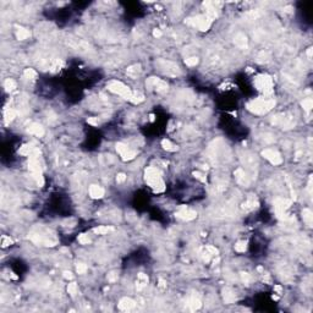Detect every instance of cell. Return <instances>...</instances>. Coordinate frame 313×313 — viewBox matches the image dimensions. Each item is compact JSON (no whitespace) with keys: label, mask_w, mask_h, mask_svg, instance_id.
<instances>
[{"label":"cell","mask_w":313,"mask_h":313,"mask_svg":"<svg viewBox=\"0 0 313 313\" xmlns=\"http://www.w3.org/2000/svg\"><path fill=\"white\" fill-rule=\"evenodd\" d=\"M275 105V102L273 99H256L247 104V109L254 114H264Z\"/></svg>","instance_id":"2"},{"label":"cell","mask_w":313,"mask_h":313,"mask_svg":"<svg viewBox=\"0 0 313 313\" xmlns=\"http://www.w3.org/2000/svg\"><path fill=\"white\" fill-rule=\"evenodd\" d=\"M25 77L26 78H29V80H33L37 77V72L33 70V69H27L25 71Z\"/></svg>","instance_id":"28"},{"label":"cell","mask_w":313,"mask_h":313,"mask_svg":"<svg viewBox=\"0 0 313 313\" xmlns=\"http://www.w3.org/2000/svg\"><path fill=\"white\" fill-rule=\"evenodd\" d=\"M76 270H77L78 274H83V273L87 270V265L83 264V263H78L77 267H76Z\"/></svg>","instance_id":"35"},{"label":"cell","mask_w":313,"mask_h":313,"mask_svg":"<svg viewBox=\"0 0 313 313\" xmlns=\"http://www.w3.org/2000/svg\"><path fill=\"white\" fill-rule=\"evenodd\" d=\"M235 176H236V180H237L238 183H241V185H244V186L248 185V182H250L248 177H247V175L245 174V171L242 169H237L235 171Z\"/></svg>","instance_id":"11"},{"label":"cell","mask_w":313,"mask_h":313,"mask_svg":"<svg viewBox=\"0 0 313 313\" xmlns=\"http://www.w3.org/2000/svg\"><path fill=\"white\" fill-rule=\"evenodd\" d=\"M108 89L110 92H113V93H115V94H119V96L124 97L125 99H128V100H130L131 97H132V92L130 91V88H128L127 86H125L124 83H121V82H118V81L110 82L108 84Z\"/></svg>","instance_id":"3"},{"label":"cell","mask_w":313,"mask_h":313,"mask_svg":"<svg viewBox=\"0 0 313 313\" xmlns=\"http://www.w3.org/2000/svg\"><path fill=\"white\" fill-rule=\"evenodd\" d=\"M254 84L256 87L258 88L259 91L264 92L265 94H269L272 93V88H273V80L269 77V76H265V75H262V76H258L256 80H254Z\"/></svg>","instance_id":"4"},{"label":"cell","mask_w":313,"mask_h":313,"mask_svg":"<svg viewBox=\"0 0 313 313\" xmlns=\"http://www.w3.org/2000/svg\"><path fill=\"white\" fill-rule=\"evenodd\" d=\"M153 35H154V37H157V38H159V37L161 35V31H160V29H154V32H153Z\"/></svg>","instance_id":"43"},{"label":"cell","mask_w":313,"mask_h":313,"mask_svg":"<svg viewBox=\"0 0 313 313\" xmlns=\"http://www.w3.org/2000/svg\"><path fill=\"white\" fill-rule=\"evenodd\" d=\"M307 55H308V58H311V57H312V49H311V48L308 49V51H307Z\"/></svg>","instance_id":"46"},{"label":"cell","mask_w":313,"mask_h":313,"mask_svg":"<svg viewBox=\"0 0 313 313\" xmlns=\"http://www.w3.org/2000/svg\"><path fill=\"white\" fill-rule=\"evenodd\" d=\"M176 216L180 219H183V220H192L196 218V212L187 209V208H182L180 212L176 213Z\"/></svg>","instance_id":"8"},{"label":"cell","mask_w":313,"mask_h":313,"mask_svg":"<svg viewBox=\"0 0 313 313\" xmlns=\"http://www.w3.org/2000/svg\"><path fill=\"white\" fill-rule=\"evenodd\" d=\"M197 63H198V59H197L196 57H192V58H189V59L185 60V64H186L187 66H195Z\"/></svg>","instance_id":"34"},{"label":"cell","mask_w":313,"mask_h":313,"mask_svg":"<svg viewBox=\"0 0 313 313\" xmlns=\"http://www.w3.org/2000/svg\"><path fill=\"white\" fill-rule=\"evenodd\" d=\"M246 248H247V245L245 241H240L235 245V251H237V252H245Z\"/></svg>","instance_id":"26"},{"label":"cell","mask_w":313,"mask_h":313,"mask_svg":"<svg viewBox=\"0 0 313 313\" xmlns=\"http://www.w3.org/2000/svg\"><path fill=\"white\" fill-rule=\"evenodd\" d=\"M28 132L31 135H34L37 137H42L44 135V130L43 127L39 125V124H32L29 127H28Z\"/></svg>","instance_id":"12"},{"label":"cell","mask_w":313,"mask_h":313,"mask_svg":"<svg viewBox=\"0 0 313 313\" xmlns=\"http://www.w3.org/2000/svg\"><path fill=\"white\" fill-rule=\"evenodd\" d=\"M135 306H136V302H135L133 300H131V299H127V297L122 299V300L119 302V308L122 309V311H130V309H132Z\"/></svg>","instance_id":"10"},{"label":"cell","mask_w":313,"mask_h":313,"mask_svg":"<svg viewBox=\"0 0 313 313\" xmlns=\"http://www.w3.org/2000/svg\"><path fill=\"white\" fill-rule=\"evenodd\" d=\"M114 231V228L112 226H98L96 229H93V232L96 234H100V235H104V234H108V232H112Z\"/></svg>","instance_id":"18"},{"label":"cell","mask_w":313,"mask_h":313,"mask_svg":"<svg viewBox=\"0 0 313 313\" xmlns=\"http://www.w3.org/2000/svg\"><path fill=\"white\" fill-rule=\"evenodd\" d=\"M108 280H109V281H115V280H116V275H115L114 273H110V274L108 275Z\"/></svg>","instance_id":"40"},{"label":"cell","mask_w":313,"mask_h":313,"mask_svg":"<svg viewBox=\"0 0 313 313\" xmlns=\"http://www.w3.org/2000/svg\"><path fill=\"white\" fill-rule=\"evenodd\" d=\"M16 116V112L14 109H8L5 113V124H9L10 121L14 120V118Z\"/></svg>","instance_id":"21"},{"label":"cell","mask_w":313,"mask_h":313,"mask_svg":"<svg viewBox=\"0 0 313 313\" xmlns=\"http://www.w3.org/2000/svg\"><path fill=\"white\" fill-rule=\"evenodd\" d=\"M138 72H140V66H138V65H133V66H131V67L127 69V75L131 76V77H133V78L137 77Z\"/></svg>","instance_id":"20"},{"label":"cell","mask_w":313,"mask_h":313,"mask_svg":"<svg viewBox=\"0 0 313 313\" xmlns=\"http://www.w3.org/2000/svg\"><path fill=\"white\" fill-rule=\"evenodd\" d=\"M159 287H165V281L164 280H159Z\"/></svg>","instance_id":"45"},{"label":"cell","mask_w":313,"mask_h":313,"mask_svg":"<svg viewBox=\"0 0 313 313\" xmlns=\"http://www.w3.org/2000/svg\"><path fill=\"white\" fill-rule=\"evenodd\" d=\"M146 181L155 192H163L165 190V185H164V181L160 177L159 170L153 168V167L147 168V170H146Z\"/></svg>","instance_id":"1"},{"label":"cell","mask_w":313,"mask_h":313,"mask_svg":"<svg viewBox=\"0 0 313 313\" xmlns=\"http://www.w3.org/2000/svg\"><path fill=\"white\" fill-rule=\"evenodd\" d=\"M116 151L120 153V155H122L124 153H126L128 151V147L126 144H124V143H118L116 144Z\"/></svg>","instance_id":"30"},{"label":"cell","mask_w":313,"mask_h":313,"mask_svg":"<svg viewBox=\"0 0 313 313\" xmlns=\"http://www.w3.org/2000/svg\"><path fill=\"white\" fill-rule=\"evenodd\" d=\"M151 82H152L153 87L157 89V92H159V93H165V92L168 91V84L165 83L164 81H161V80H158V78H152V80H151Z\"/></svg>","instance_id":"9"},{"label":"cell","mask_w":313,"mask_h":313,"mask_svg":"<svg viewBox=\"0 0 313 313\" xmlns=\"http://www.w3.org/2000/svg\"><path fill=\"white\" fill-rule=\"evenodd\" d=\"M2 241H3V246H4V247H5V246H9V245L12 244V240H11V238H10L9 236H3Z\"/></svg>","instance_id":"36"},{"label":"cell","mask_w":313,"mask_h":313,"mask_svg":"<svg viewBox=\"0 0 313 313\" xmlns=\"http://www.w3.org/2000/svg\"><path fill=\"white\" fill-rule=\"evenodd\" d=\"M262 154H263L264 158H267V159H268L272 164H274V165H279V164H281V161H283L280 154H279L277 151H274V149H264V151L262 152Z\"/></svg>","instance_id":"6"},{"label":"cell","mask_w":313,"mask_h":313,"mask_svg":"<svg viewBox=\"0 0 313 313\" xmlns=\"http://www.w3.org/2000/svg\"><path fill=\"white\" fill-rule=\"evenodd\" d=\"M77 284L76 283H71V284H69V286H67V292L70 293V295H76V292H77Z\"/></svg>","instance_id":"27"},{"label":"cell","mask_w":313,"mask_h":313,"mask_svg":"<svg viewBox=\"0 0 313 313\" xmlns=\"http://www.w3.org/2000/svg\"><path fill=\"white\" fill-rule=\"evenodd\" d=\"M78 242H80V244H82V245H87V244H89V242H91V240H89L88 235H84V234H82V235H80V236H78Z\"/></svg>","instance_id":"33"},{"label":"cell","mask_w":313,"mask_h":313,"mask_svg":"<svg viewBox=\"0 0 313 313\" xmlns=\"http://www.w3.org/2000/svg\"><path fill=\"white\" fill-rule=\"evenodd\" d=\"M147 283H148V277H147L146 274L143 273H140L138 274V279H137V283H136V286H137V290H142Z\"/></svg>","instance_id":"14"},{"label":"cell","mask_w":313,"mask_h":313,"mask_svg":"<svg viewBox=\"0 0 313 313\" xmlns=\"http://www.w3.org/2000/svg\"><path fill=\"white\" fill-rule=\"evenodd\" d=\"M241 278H242V280L245 281V284H247V283L250 281V275H248L247 273H241Z\"/></svg>","instance_id":"39"},{"label":"cell","mask_w":313,"mask_h":313,"mask_svg":"<svg viewBox=\"0 0 313 313\" xmlns=\"http://www.w3.org/2000/svg\"><path fill=\"white\" fill-rule=\"evenodd\" d=\"M4 87H5V89H6L8 92H11V91H14V89L16 88V82H15L14 80L9 78V80H6V81H5V83H4Z\"/></svg>","instance_id":"22"},{"label":"cell","mask_w":313,"mask_h":313,"mask_svg":"<svg viewBox=\"0 0 313 313\" xmlns=\"http://www.w3.org/2000/svg\"><path fill=\"white\" fill-rule=\"evenodd\" d=\"M189 306H190L191 311H196V309H198L201 307V301L198 299H196V297H192L189 301Z\"/></svg>","instance_id":"19"},{"label":"cell","mask_w":313,"mask_h":313,"mask_svg":"<svg viewBox=\"0 0 313 313\" xmlns=\"http://www.w3.org/2000/svg\"><path fill=\"white\" fill-rule=\"evenodd\" d=\"M206 250H207V252H208L209 254L218 256V250H216L215 247H213V246H207V247H206Z\"/></svg>","instance_id":"37"},{"label":"cell","mask_w":313,"mask_h":313,"mask_svg":"<svg viewBox=\"0 0 313 313\" xmlns=\"http://www.w3.org/2000/svg\"><path fill=\"white\" fill-rule=\"evenodd\" d=\"M302 105H303V108L307 110V112H309V110L312 109V106H313V102H312V99H311V98L303 99V102H302Z\"/></svg>","instance_id":"31"},{"label":"cell","mask_w":313,"mask_h":313,"mask_svg":"<svg viewBox=\"0 0 313 313\" xmlns=\"http://www.w3.org/2000/svg\"><path fill=\"white\" fill-rule=\"evenodd\" d=\"M303 219L306 220L308 224H311V222H312V212L309 209H303Z\"/></svg>","instance_id":"32"},{"label":"cell","mask_w":313,"mask_h":313,"mask_svg":"<svg viewBox=\"0 0 313 313\" xmlns=\"http://www.w3.org/2000/svg\"><path fill=\"white\" fill-rule=\"evenodd\" d=\"M34 151H35V147H33V144H25L23 147H21V148H20V154L29 157Z\"/></svg>","instance_id":"15"},{"label":"cell","mask_w":313,"mask_h":313,"mask_svg":"<svg viewBox=\"0 0 313 313\" xmlns=\"http://www.w3.org/2000/svg\"><path fill=\"white\" fill-rule=\"evenodd\" d=\"M224 300H225L226 303H231V302L235 301V295H234L232 292H230V291H226V292L224 293Z\"/></svg>","instance_id":"29"},{"label":"cell","mask_w":313,"mask_h":313,"mask_svg":"<svg viewBox=\"0 0 313 313\" xmlns=\"http://www.w3.org/2000/svg\"><path fill=\"white\" fill-rule=\"evenodd\" d=\"M193 175H195V176H196V177H197V179H199V180H201V181H204V180H206V179H204V177H203V175H202V174H201V173H198V171H196V173H193Z\"/></svg>","instance_id":"41"},{"label":"cell","mask_w":313,"mask_h":313,"mask_svg":"<svg viewBox=\"0 0 313 313\" xmlns=\"http://www.w3.org/2000/svg\"><path fill=\"white\" fill-rule=\"evenodd\" d=\"M88 124H91V125H98V121L96 120V119H88Z\"/></svg>","instance_id":"44"},{"label":"cell","mask_w":313,"mask_h":313,"mask_svg":"<svg viewBox=\"0 0 313 313\" xmlns=\"http://www.w3.org/2000/svg\"><path fill=\"white\" fill-rule=\"evenodd\" d=\"M89 196L92 198H102L104 196V190L100 186L97 185H92L89 187Z\"/></svg>","instance_id":"13"},{"label":"cell","mask_w":313,"mask_h":313,"mask_svg":"<svg viewBox=\"0 0 313 313\" xmlns=\"http://www.w3.org/2000/svg\"><path fill=\"white\" fill-rule=\"evenodd\" d=\"M16 35H17V39L23 41V39H26V38H28V37H29V31H27L26 28H18Z\"/></svg>","instance_id":"17"},{"label":"cell","mask_w":313,"mask_h":313,"mask_svg":"<svg viewBox=\"0 0 313 313\" xmlns=\"http://www.w3.org/2000/svg\"><path fill=\"white\" fill-rule=\"evenodd\" d=\"M290 206V201L287 199H284V198H278L275 199L274 202V207H275V210H277V214L280 215L284 213V210Z\"/></svg>","instance_id":"7"},{"label":"cell","mask_w":313,"mask_h":313,"mask_svg":"<svg viewBox=\"0 0 313 313\" xmlns=\"http://www.w3.org/2000/svg\"><path fill=\"white\" fill-rule=\"evenodd\" d=\"M161 146H163V148L167 149V151H175L173 143L170 141H168V140H163L161 141Z\"/></svg>","instance_id":"25"},{"label":"cell","mask_w":313,"mask_h":313,"mask_svg":"<svg viewBox=\"0 0 313 313\" xmlns=\"http://www.w3.org/2000/svg\"><path fill=\"white\" fill-rule=\"evenodd\" d=\"M235 43L238 45V47H241V48H245L246 45H247V41H246V37L244 35V34H241V33H238L236 37H235Z\"/></svg>","instance_id":"16"},{"label":"cell","mask_w":313,"mask_h":313,"mask_svg":"<svg viewBox=\"0 0 313 313\" xmlns=\"http://www.w3.org/2000/svg\"><path fill=\"white\" fill-rule=\"evenodd\" d=\"M125 180H126V175H125V174H119V175L116 176V181H118L119 183L124 182Z\"/></svg>","instance_id":"38"},{"label":"cell","mask_w":313,"mask_h":313,"mask_svg":"<svg viewBox=\"0 0 313 313\" xmlns=\"http://www.w3.org/2000/svg\"><path fill=\"white\" fill-rule=\"evenodd\" d=\"M130 100H131L132 103L137 104V103L143 102V100H144V97H143V94H141V93H132V97H131Z\"/></svg>","instance_id":"23"},{"label":"cell","mask_w":313,"mask_h":313,"mask_svg":"<svg viewBox=\"0 0 313 313\" xmlns=\"http://www.w3.org/2000/svg\"><path fill=\"white\" fill-rule=\"evenodd\" d=\"M210 22H212V20L207 15H204V16H196L193 18H189V20H187L189 25H192V26L197 27L201 31H207L210 27Z\"/></svg>","instance_id":"5"},{"label":"cell","mask_w":313,"mask_h":313,"mask_svg":"<svg viewBox=\"0 0 313 313\" xmlns=\"http://www.w3.org/2000/svg\"><path fill=\"white\" fill-rule=\"evenodd\" d=\"M121 157H122V160H131V159H133V158L136 157V152L128 149V151H127L126 153H124Z\"/></svg>","instance_id":"24"},{"label":"cell","mask_w":313,"mask_h":313,"mask_svg":"<svg viewBox=\"0 0 313 313\" xmlns=\"http://www.w3.org/2000/svg\"><path fill=\"white\" fill-rule=\"evenodd\" d=\"M64 278L71 280V279H72V274H71L70 272H64Z\"/></svg>","instance_id":"42"}]
</instances>
